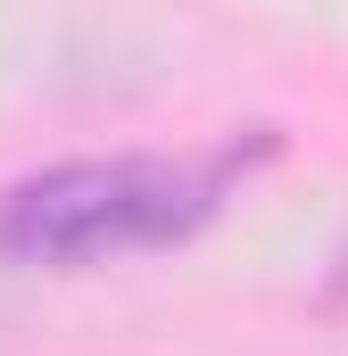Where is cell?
I'll use <instances>...</instances> for the list:
<instances>
[{"mask_svg":"<svg viewBox=\"0 0 348 356\" xmlns=\"http://www.w3.org/2000/svg\"><path fill=\"white\" fill-rule=\"evenodd\" d=\"M332 282H340V290H348V249H340V273H332Z\"/></svg>","mask_w":348,"mask_h":356,"instance_id":"cell-2","label":"cell"},{"mask_svg":"<svg viewBox=\"0 0 348 356\" xmlns=\"http://www.w3.org/2000/svg\"><path fill=\"white\" fill-rule=\"evenodd\" d=\"M258 158H274V141H216L191 158H67L42 175L0 191V266H116V257H158L199 241L224 199L258 175Z\"/></svg>","mask_w":348,"mask_h":356,"instance_id":"cell-1","label":"cell"}]
</instances>
